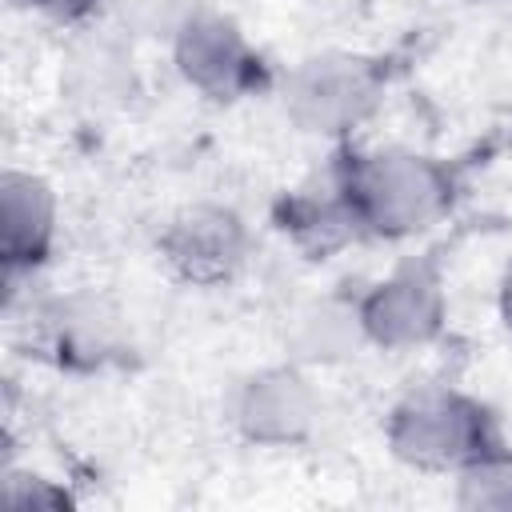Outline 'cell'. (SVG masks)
I'll return each instance as SVG.
<instances>
[{
    "label": "cell",
    "instance_id": "cell-1",
    "mask_svg": "<svg viewBox=\"0 0 512 512\" xmlns=\"http://www.w3.org/2000/svg\"><path fill=\"white\" fill-rule=\"evenodd\" d=\"M348 208L356 224L384 236H408L436 224L452 204L448 172L416 152H376L348 176Z\"/></svg>",
    "mask_w": 512,
    "mask_h": 512
},
{
    "label": "cell",
    "instance_id": "cell-2",
    "mask_svg": "<svg viewBox=\"0 0 512 512\" xmlns=\"http://www.w3.org/2000/svg\"><path fill=\"white\" fill-rule=\"evenodd\" d=\"M484 412L456 392H416L396 408L392 448L420 468H464L484 448Z\"/></svg>",
    "mask_w": 512,
    "mask_h": 512
},
{
    "label": "cell",
    "instance_id": "cell-3",
    "mask_svg": "<svg viewBox=\"0 0 512 512\" xmlns=\"http://www.w3.org/2000/svg\"><path fill=\"white\" fill-rule=\"evenodd\" d=\"M376 100V76L352 56H316L288 80V116L308 132H344Z\"/></svg>",
    "mask_w": 512,
    "mask_h": 512
},
{
    "label": "cell",
    "instance_id": "cell-4",
    "mask_svg": "<svg viewBox=\"0 0 512 512\" xmlns=\"http://www.w3.org/2000/svg\"><path fill=\"white\" fill-rule=\"evenodd\" d=\"M444 316L440 284L428 268H404L384 280L360 308V328L384 348H412L436 336Z\"/></svg>",
    "mask_w": 512,
    "mask_h": 512
},
{
    "label": "cell",
    "instance_id": "cell-5",
    "mask_svg": "<svg viewBox=\"0 0 512 512\" xmlns=\"http://www.w3.org/2000/svg\"><path fill=\"white\" fill-rule=\"evenodd\" d=\"M164 256L184 280H228L244 260V228L224 208H188L168 224Z\"/></svg>",
    "mask_w": 512,
    "mask_h": 512
},
{
    "label": "cell",
    "instance_id": "cell-6",
    "mask_svg": "<svg viewBox=\"0 0 512 512\" xmlns=\"http://www.w3.org/2000/svg\"><path fill=\"white\" fill-rule=\"evenodd\" d=\"M176 60L180 72L212 96H236L256 80V56L224 16L188 20L176 40Z\"/></svg>",
    "mask_w": 512,
    "mask_h": 512
},
{
    "label": "cell",
    "instance_id": "cell-7",
    "mask_svg": "<svg viewBox=\"0 0 512 512\" xmlns=\"http://www.w3.org/2000/svg\"><path fill=\"white\" fill-rule=\"evenodd\" d=\"M4 256L8 264H32L52 240V220H56V200L48 184L32 172H8L4 176Z\"/></svg>",
    "mask_w": 512,
    "mask_h": 512
},
{
    "label": "cell",
    "instance_id": "cell-8",
    "mask_svg": "<svg viewBox=\"0 0 512 512\" xmlns=\"http://www.w3.org/2000/svg\"><path fill=\"white\" fill-rule=\"evenodd\" d=\"M312 420V392L296 372H268L248 384L240 424L256 440H296Z\"/></svg>",
    "mask_w": 512,
    "mask_h": 512
},
{
    "label": "cell",
    "instance_id": "cell-9",
    "mask_svg": "<svg viewBox=\"0 0 512 512\" xmlns=\"http://www.w3.org/2000/svg\"><path fill=\"white\" fill-rule=\"evenodd\" d=\"M460 504L468 508H512V456L480 452L460 472Z\"/></svg>",
    "mask_w": 512,
    "mask_h": 512
},
{
    "label": "cell",
    "instance_id": "cell-10",
    "mask_svg": "<svg viewBox=\"0 0 512 512\" xmlns=\"http://www.w3.org/2000/svg\"><path fill=\"white\" fill-rule=\"evenodd\" d=\"M28 4L40 8V12H52V16H76V12L92 8L96 0H28Z\"/></svg>",
    "mask_w": 512,
    "mask_h": 512
},
{
    "label": "cell",
    "instance_id": "cell-11",
    "mask_svg": "<svg viewBox=\"0 0 512 512\" xmlns=\"http://www.w3.org/2000/svg\"><path fill=\"white\" fill-rule=\"evenodd\" d=\"M500 308H504V320H508V328H512V264H508V276H504V284H500Z\"/></svg>",
    "mask_w": 512,
    "mask_h": 512
}]
</instances>
